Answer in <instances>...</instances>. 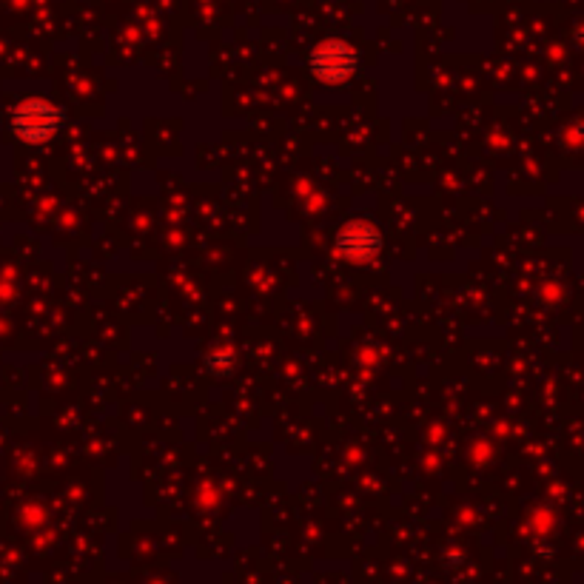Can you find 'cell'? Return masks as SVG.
I'll list each match as a JSON object with an SVG mask.
<instances>
[{
  "mask_svg": "<svg viewBox=\"0 0 584 584\" xmlns=\"http://www.w3.org/2000/svg\"><path fill=\"white\" fill-rule=\"evenodd\" d=\"M311 72L328 86H340L357 72V52L342 40H325L311 55Z\"/></svg>",
  "mask_w": 584,
  "mask_h": 584,
  "instance_id": "1",
  "label": "cell"
},
{
  "mask_svg": "<svg viewBox=\"0 0 584 584\" xmlns=\"http://www.w3.org/2000/svg\"><path fill=\"white\" fill-rule=\"evenodd\" d=\"M60 129V112L49 100H26L15 112V132L29 143H46Z\"/></svg>",
  "mask_w": 584,
  "mask_h": 584,
  "instance_id": "2",
  "label": "cell"
},
{
  "mask_svg": "<svg viewBox=\"0 0 584 584\" xmlns=\"http://www.w3.org/2000/svg\"><path fill=\"white\" fill-rule=\"evenodd\" d=\"M337 251L351 263H371L382 251V234L374 223L354 220L340 228L337 234Z\"/></svg>",
  "mask_w": 584,
  "mask_h": 584,
  "instance_id": "3",
  "label": "cell"
},
{
  "mask_svg": "<svg viewBox=\"0 0 584 584\" xmlns=\"http://www.w3.org/2000/svg\"><path fill=\"white\" fill-rule=\"evenodd\" d=\"M231 362H234V359H231V354H217V357H214V365H217V368H220L223 374H226L228 365H231ZM220 371H217V374H220Z\"/></svg>",
  "mask_w": 584,
  "mask_h": 584,
  "instance_id": "4",
  "label": "cell"
}]
</instances>
